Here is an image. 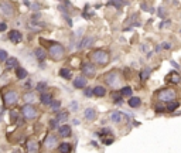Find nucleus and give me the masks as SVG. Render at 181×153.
<instances>
[{
    "label": "nucleus",
    "instance_id": "obj_24",
    "mask_svg": "<svg viewBox=\"0 0 181 153\" xmlns=\"http://www.w3.org/2000/svg\"><path fill=\"white\" fill-rule=\"evenodd\" d=\"M52 101V96L51 94H48V92H41V95H40V102L43 103V105H50Z\"/></svg>",
    "mask_w": 181,
    "mask_h": 153
},
{
    "label": "nucleus",
    "instance_id": "obj_3",
    "mask_svg": "<svg viewBox=\"0 0 181 153\" xmlns=\"http://www.w3.org/2000/svg\"><path fill=\"white\" fill-rule=\"evenodd\" d=\"M48 57L52 61H61L65 57V47L55 41H48Z\"/></svg>",
    "mask_w": 181,
    "mask_h": 153
},
{
    "label": "nucleus",
    "instance_id": "obj_17",
    "mask_svg": "<svg viewBox=\"0 0 181 153\" xmlns=\"http://www.w3.org/2000/svg\"><path fill=\"white\" fill-rule=\"evenodd\" d=\"M167 81H170L171 84H180L181 82V74H178L177 71H171L167 75Z\"/></svg>",
    "mask_w": 181,
    "mask_h": 153
},
{
    "label": "nucleus",
    "instance_id": "obj_2",
    "mask_svg": "<svg viewBox=\"0 0 181 153\" xmlns=\"http://www.w3.org/2000/svg\"><path fill=\"white\" fill-rule=\"evenodd\" d=\"M177 91L174 88H163L159 89L154 94V99L157 102H161V103H167V102L175 101L177 99Z\"/></svg>",
    "mask_w": 181,
    "mask_h": 153
},
{
    "label": "nucleus",
    "instance_id": "obj_46",
    "mask_svg": "<svg viewBox=\"0 0 181 153\" xmlns=\"http://www.w3.org/2000/svg\"><path fill=\"white\" fill-rule=\"evenodd\" d=\"M50 128H51V129H57V128H58V121H57V119H51V121H50Z\"/></svg>",
    "mask_w": 181,
    "mask_h": 153
},
{
    "label": "nucleus",
    "instance_id": "obj_55",
    "mask_svg": "<svg viewBox=\"0 0 181 153\" xmlns=\"http://www.w3.org/2000/svg\"><path fill=\"white\" fill-rule=\"evenodd\" d=\"M90 145H92V146H95V147H98V143L95 142V140H92V142H90Z\"/></svg>",
    "mask_w": 181,
    "mask_h": 153
},
{
    "label": "nucleus",
    "instance_id": "obj_6",
    "mask_svg": "<svg viewBox=\"0 0 181 153\" xmlns=\"http://www.w3.org/2000/svg\"><path fill=\"white\" fill-rule=\"evenodd\" d=\"M21 115L23 118L27 121H34L37 116H38V111L33 106L31 103H26L23 108H21Z\"/></svg>",
    "mask_w": 181,
    "mask_h": 153
},
{
    "label": "nucleus",
    "instance_id": "obj_34",
    "mask_svg": "<svg viewBox=\"0 0 181 153\" xmlns=\"http://www.w3.org/2000/svg\"><path fill=\"white\" fill-rule=\"evenodd\" d=\"M120 91V94H122V96L123 98H129V96H132V92H133V89L130 88V87H122V88L119 89Z\"/></svg>",
    "mask_w": 181,
    "mask_h": 153
},
{
    "label": "nucleus",
    "instance_id": "obj_13",
    "mask_svg": "<svg viewBox=\"0 0 181 153\" xmlns=\"http://www.w3.org/2000/svg\"><path fill=\"white\" fill-rule=\"evenodd\" d=\"M86 84H88L86 76H85V75H79V76H77V78L74 79V88L82 89V88H85V87H86Z\"/></svg>",
    "mask_w": 181,
    "mask_h": 153
},
{
    "label": "nucleus",
    "instance_id": "obj_27",
    "mask_svg": "<svg viewBox=\"0 0 181 153\" xmlns=\"http://www.w3.org/2000/svg\"><path fill=\"white\" fill-rule=\"evenodd\" d=\"M17 65H19V60H17V58H14V57L9 58L7 57V60H6V68L7 70H13V68H16Z\"/></svg>",
    "mask_w": 181,
    "mask_h": 153
},
{
    "label": "nucleus",
    "instance_id": "obj_39",
    "mask_svg": "<svg viewBox=\"0 0 181 153\" xmlns=\"http://www.w3.org/2000/svg\"><path fill=\"white\" fill-rule=\"evenodd\" d=\"M24 101H26V103H31L34 99H35V95L33 94V92H28V94H26L24 95V98H23Z\"/></svg>",
    "mask_w": 181,
    "mask_h": 153
},
{
    "label": "nucleus",
    "instance_id": "obj_20",
    "mask_svg": "<svg viewBox=\"0 0 181 153\" xmlns=\"http://www.w3.org/2000/svg\"><path fill=\"white\" fill-rule=\"evenodd\" d=\"M110 121L113 123H120L123 121V114L120 111H112L110 112Z\"/></svg>",
    "mask_w": 181,
    "mask_h": 153
},
{
    "label": "nucleus",
    "instance_id": "obj_48",
    "mask_svg": "<svg viewBox=\"0 0 181 153\" xmlns=\"http://www.w3.org/2000/svg\"><path fill=\"white\" fill-rule=\"evenodd\" d=\"M6 28H7V24H6V23H0V33H1V31H6Z\"/></svg>",
    "mask_w": 181,
    "mask_h": 153
},
{
    "label": "nucleus",
    "instance_id": "obj_23",
    "mask_svg": "<svg viewBox=\"0 0 181 153\" xmlns=\"http://www.w3.org/2000/svg\"><path fill=\"white\" fill-rule=\"evenodd\" d=\"M92 92H93V95L95 96L102 98V96L106 95V88H105L104 85H96L95 88H92Z\"/></svg>",
    "mask_w": 181,
    "mask_h": 153
},
{
    "label": "nucleus",
    "instance_id": "obj_15",
    "mask_svg": "<svg viewBox=\"0 0 181 153\" xmlns=\"http://www.w3.org/2000/svg\"><path fill=\"white\" fill-rule=\"evenodd\" d=\"M9 40L12 43H14V44H17V43H20L23 40V36H21V33L19 30H12V31L9 33Z\"/></svg>",
    "mask_w": 181,
    "mask_h": 153
},
{
    "label": "nucleus",
    "instance_id": "obj_33",
    "mask_svg": "<svg viewBox=\"0 0 181 153\" xmlns=\"http://www.w3.org/2000/svg\"><path fill=\"white\" fill-rule=\"evenodd\" d=\"M101 140H102V145L109 146V145H112V143L115 142V136H113V135H106V136H102Z\"/></svg>",
    "mask_w": 181,
    "mask_h": 153
},
{
    "label": "nucleus",
    "instance_id": "obj_50",
    "mask_svg": "<svg viewBox=\"0 0 181 153\" xmlns=\"http://www.w3.org/2000/svg\"><path fill=\"white\" fill-rule=\"evenodd\" d=\"M142 9L144 10V12H150V9H149V6L146 4V3H142Z\"/></svg>",
    "mask_w": 181,
    "mask_h": 153
},
{
    "label": "nucleus",
    "instance_id": "obj_30",
    "mask_svg": "<svg viewBox=\"0 0 181 153\" xmlns=\"http://www.w3.org/2000/svg\"><path fill=\"white\" fill-rule=\"evenodd\" d=\"M27 75H28V74H27V71L24 70L23 67H19V65L16 67V76H17L19 79H24V78H27Z\"/></svg>",
    "mask_w": 181,
    "mask_h": 153
},
{
    "label": "nucleus",
    "instance_id": "obj_11",
    "mask_svg": "<svg viewBox=\"0 0 181 153\" xmlns=\"http://www.w3.org/2000/svg\"><path fill=\"white\" fill-rule=\"evenodd\" d=\"M126 24L129 26V27H140L142 26V23L139 21V14H136V13H133L132 16H129L127 17V20H126Z\"/></svg>",
    "mask_w": 181,
    "mask_h": 153
},
{
    "label": "nucleus",
    "instance_id": "obj_45",
    "mask_svg": "<svg viewBox=\"0 0 181 153\" xmlns=\"http://www.w3.org/2000/svg\"><path fill=\"white\" fill-rule=\"evenodd\" d=\"M157 14H159V17L164 19V17H166V10H164V7H159V10H157Z\"/></svg>",
    "mask_w": 181,
    "mask_h": 153
},
{
    "label": "nucleus",
    "instance_id": "obj_41",
    "mask_svg": "<svg viewBox=\"0 0 181 153\" xmlns=\"http://www.w3.org/2000/svg\"><path fill=\"white\" fill-rule=\"evenodd\" d=\"M68 106H70V109H71V111H74V112H77L78 109H79V103H78L77 101H71V102H70V105H68Z\"/></svg>",
    "mask_w": 181,
    "mask_h": 153
},
{
    "label": "nucleus",
    "instance_id": "obj_21",
    "mask_svg": "<svg viewBox=\"0 0 181 153\" xmlns=\"http://www.w3.org/2000/svg\"><path fill=\"white\" fill-rule=\"evenodd\" d=\"M34 57L37 58L40 63H43V61L45 60V57H47V52H45V50L43 48V47H38V48L34 50Z\"/></svg>",
    "mask_w": 181,
    "mask_h": 153
},
{
    "label": "nucleus",
    "instance_id": "obj_14",
    "mask_svg": "<svg viewBox=\"0 0 181 153\" xmlns=\"http://www.w3.org/2000/svg\"><path fill=\"white\" fill-rule=\"evenodd\" d=\"M58 135L61 138H70L72 135V129L70 125H61L58 126Z\"/></svg>",
    "mask_w": 181,
    "mask_h": 153
},
{
    "label": "nucleus",
    "instance_id": "obj_5",
    "mask_svg": "<svg viewBox=\"0 0 181 153\" xmlns=\"http://www.w3.org/2000/svg\"><path fill=\"white\" fill-rule=\"evenodd\" d=\"M19 102V92L14 89H7L3 92V103L6 108H13Z\"/></svg>",
    "mask_w": 181,
    "mask_h": 153
},
{
    "label": "nucleus",
    "instance_id": "obj_8",
    "mask_svg": "<svg viewBox=\"0 0 181 153\" xmlns=\"http://www.w3.org/2000/svg\"><path fill=\"white\" fill-rule=\"evenodd\" d=\"M81 71H82V75H85L86 78L88 76H95V74H96V65L93 63H90V61H88V63H84L82 65H81Z\"/></svg>",
    "mask_w": 181,
    "mask_h": 153
},
{
    "label": "nucleus",
    "instance_id": "obj_37",
    "mask_svg": "<svg viewBox=\"0 0 181 153\" xmlns=\"http://www.w3.org/2000/svg\"><path fill=\"white\" fill-rule=\"evenodd\" d=\"M154 111L157 112V114H164V112H167V111H166V105H163L161 102L156 103V105H154Z\"/></svg>",
    "mask_w": 181,
    "mask_h": 153
},
{
    "label": "nucleus",
    "instance_id": "obj_53",
    "mask_svg": "<svg viewBox=\"0 0 181 153\" xmlns=\"http://www.w3.org/2000/svg\"><path fill=\"white\" fill-rule=\"evenodd\" d=\"M153 54H154L153 51H150V52H147V54H146V58H147V60H149V58H151V57H153Z\"/></svg>",
    "mask_w": 181,
    "mask_h": 153
},
{
    "label": "nucleus",
    "instance_id": "obj_51",
    "mask_svg": "<svg viewBox=\"0 0 181 153\" xmlns=\"http://www.w3.org/2000/svg\"><path fill=\"white\" fill-rule=\"evenodd\" d=\"M24 87H26V89H31V81L28 79V81L26 82V85H24Z\"/></svg>",
    "mask_w": 181,
    "mask_h": 153
},
{
    "label": "nucleus",
    "instance_id": "obj_42",
    "mask_svg": "<svg viewBox=\"0 0 181 153\" xmlns=\"http://www.w3.org/2000/svg\"><path fill=\"white\" fill-rule=\"evenodd\" d=\"M161 48L163 50H171V48H173V44H171V43H168V41H163Z\"/></svg>",
    "mask_w": 181,
    "mask_h": 153
},
{
    "label": "nucleus",
    "instance_id": "obj_10",
    "mask_svg": "<svg viewBox=\"0 0 181 153\" xmlns=\"http://www.w3.org/2000/svg\"><path fill=\"white\" fill-rule=\"evenodd\" d=\"M26 149L28 150V152H38L40 150V142L37 139H34V138L28 139L27 140V143H26Z\"/></svg>",
    "mask_w": 181,
    "mask_h": 153
},
{
    "label": "nucleus",
    "instance_id": "obj_52",
    "mask_svg": "<svg viewBox=\"0 0 181 153\" xmlns=\"http://www.w3.org/2000/svg\"><path fill=\"white\" fill-rule=\"evenodd\" d=\"M33 10H40V6H38V3H34V4H33Z\"/></svg>",
    "mask_w": 181,
    "mask_h": 153
},
{
    "label": "nucleus",
    "instance_id": "obj_47",
    "mask_svg": "<svg viewBox=\"0 0 181 153\" xmlns=\"http://www.w3.org/2000/svg\"><path fill=\"white\" fill-rule=\"evenodd\" d=\"M167 24H171V20H164V21H161V23L159 24V27H160V28H163L164 26H167Z\"/></svg>",
    "mask_w": 181,
    "mask_h": 153
},
{
    "label": "nucleus",
    "instance_id": "obj_9",
    "mask_svg": "<svg viewBox=\"0 0 181 153\" xmlns=\"http://www.w3.org/2000/svg\"><path fill=\"white\" fill-rule=\"evenodd\" d=\"M0 12L3 13L6 17H12V16H14L16 9H14V4L12 1L6 0V1H1V3H0Z\"/></svg>",
    "mask_w": 181,
    "mask_h": 153
},
{
    "label": "nucleus",
    "instance_id": "obj_54",
    "mask_svg": "<svg viewBox=\"0 0 181 153\" xmlns=\"http://www.w3.org/2000/svg\"><path fill=\"white\" fill-rule=\"evenodd\" d=\"M79 123H81L79 119H74V125H79Z\"/></svg>",
    "mask_w": 181,
    "mask_h": 153
},
{
    "label": "nucleus",
    "instance_id": "obj_57",
    "mask_svg": "<svg viewBox=\"0 0 181 153\" xmlns=\"http://www.w3.org/2000/svg\"><path fill=\"white\" fill-rule=\"evenodd\" d=\"M59 1H64V0H59Z\"/></svg>",
    "mask_w": 181,
    "mask_h": 153
},
{
    "label": "nucleus",
    "instance_id": "obj_36",
    "mask_svg": "<svg viewBox=\"0 0 181 153\" xmlns=\"http://www.w3.org/2000/svg\"><path fill=\"white\" fill-rule=\"evenodd\" d=\"M95 135L99 136V138H102V136H106V135H112V130H110L109 128H102L99 132H95Z\"/></svg>",
    "mask_w": 181,
    "mask_h": 153
},
{
    "label": "nucleus",
    "instance_id": "obj_40",
    "mask_svg": "<svg viewBox=\"0 0 181 153\" xmlns=\"http://www.w3.org/2000/svg\"><path fill=\"white\" fill-rule=\"evenodd\" d=\"M35 89H37L38 92H44L45 89H47V82H44V81L38 82L37 84V87H35Z\"/></svg>",
    "mask_w": 181,
    "mask_h": 153
},
{
    "label": "nucleus",
    "instance_id": "obj_35",
    "mask_svg": "<svg viewBox=\"0 0 181 153\" xmlns=\"http://www.w3.org/2000/svg\"><path fill=\"white\" fill-rule=\"evenodd\" d=\"M93 14H95V12H93V10H90L89 6L86 4V6H85V9H84V12H82V16H84L86 20H89L90 17L93 16Z\"/></svg>",
    "mask_w": 181,
    "mask_h": 153
},
{
    "label": "nucleus",
    "instance_id": "obj_29",
    "mask_svg": "<svg viewBox=\"0 0 181 153\" xmlns=\"http://www.w3.org/2000/svg\"><path fill=\"white\" fill-rule=\"evenodd\" d=\"M178 106H180V102L177 101V99H175V101H171V102H167V103H166V111H167V112H174Z\"/></svg>",
    "mask_w": 181,
    "mask_h": 153
},
{
    "label": "nucleus",
    "instance_id": "obj_12",
    "mask_svg": "<svg viewBox=\"0 0 181 153\" xmlns=\"http://www.w3.org/2000/svg\"><path fill=\"white\" fill-rule=\"evenodd\" d=\"M93 40H95V38L90 37V36H85V37L81 40V41H78V45H77V47L79 48V50H82V48H86V47H89V45L93 44Z\"/></svg>",
    "mask_w": 181,
    "mask_h": 153
},
{
    "label": "nucleus",
    "instance_id": "obj_28",
    "mask_svg": "<svg viewBox=\"0 0 181 153\" xmlns=\"http://www.w3.org/2000/svg\"><path fill=\"white\" fill-rule=\"evenodd\" d=\"M57 150H58V152H62V153H68V152H71L72 150V146L70 145V143H67V142H64V143H58Z\"/></svg>",
    "mask_w": 181,
    "mask_h": 153
},
{
    "label": "nucleus",
    "instance_id": "obj_31",
    "mask_svg": "<svg viewBox=\"0 0 181 153\" xmlns=\"http://www.w3.org/2000/svg\"><path fill=\"white\" fill-rule=\"evenodd\" d=\"M68 116H70L68 111H64V112L57 111V116H55V119H57L58 122H65V121H68Z\"/></svg>",
    "mask_w": 181,
    "mask_h": 153
},
{
    "label": "nucleus",
    "instance_id": "obj_7",
    "mask_svg": "<svg viewBox=\"0 0 181 153\" xmlns=\"http://www.w3.org/2000/svg\"><path fill=\"white\" fill-rule=\"evenodd\" d=\"M43 145H44L45 150H52V149H55V147L58 146V138L54 133H48L45 136Z\"/></svg>",
    "mask_w": 181,
    "mask_h": 153
},
{
    "label": "nucleus",
    "instance_id": "obj_1",
    "mask_svg": "<svg viewBox=\"0 0 181 153\" xmlns=\"http://www.w3.org/2000/svg\"><path fill=\"white\" fill-rule=\"evenodd\" d=\"M89 61L90 63H93L95 65H98V67H105V65H108L110 61V55L108 51L105 50H95L92 51L89 54Z\"/></svg>",
    "mask_w": 181,
    "mask_h": 153
},
{
    "label": "nucleus",
    "instance_id": "obj_19",
    "mask_svg": "<svg viewBox=\"0 0 181 153\" xmlns=\"http://www.w3.org/2000/svg\"><path fill=\"white\" fill-rule=\"evenodd\" d=\"M10 121L13 123H16V125H23L24 123V118H21L17 111H12L10 112Z\"/></svg>",
    "mask_w": 181,
    "mask_h": 153
},
{
    "label": "nucleus",
    "instance_id": "obj_38",
    "mask_svg": "<svg viewBox=\"0 0 181 153\" xmlns=\"http://www.w3.org/2000/svg\"><path fill=\"white\" fill-rule=\"evenodd\" d=\"M50 106H51L52 112H57V111H59V106H61V102H59V101H54V99H52L51 103H50Z\"/></svg>",
    "mask_w": 181,
    "mask_h": 153
},
{
    "label": "nucleus",
    "instance_id": "obj_32",
    "mask_svg": "<svg viewBox=\"0 0 181 153\" xmlns=\"http://www.w3.org/2000/svg\"><path fill=\"white\" fill-rule=\"evenodd\" d=\"M59 76L64 79H71L72 78V71L70 68H61L59 70Z\"/></svg>",
    "mask_w": 181,
    "mask_h": 153
},
{
    "label": "nucleus",
    "instance_id": "obj_56",
    "mask_svg": "<svg viewBox=\"0 0 181 153\" xmlns=\"http://www.w3.org/2000/svg\"><path fill=\"white\" fill-rule=\"evenodd\" d=\"M133 125H135V126H140V122H137V121H133Z\"/></svg>",
    "mask_w": 181,
    "mask_h": 153
},
{
    "label": "nucleus",
    "instance_id": "obj_4",
    "mask_svg": "<svg viewBox=\"0 0 181 153\" xmlns=\"http://www.w3.org/2000/svg\"><path fill=\"white\" fill-rule=\"evenodd\" d=\"M104 81L106 85H109L110 88H117L120 82H122V75H120V72L116 70H112L109 72H106L104 75Z\"/></svg>",
    "mask_w": 181,
    "mask_h": 153
},
{
    "label": "nucleus",
    "instance_id": "obj_43",
    "mask_svg": "<svg viewBox=\"0 0 181 153\" xmlns=\"http://www.w3.org/2000/svg\"><path fill=\"white\" fill-rule=\"evenodd\" d=\"M7 57H9L7 51L6 50H0V61H6Z\"/></svg>",
    "mask_w": 181,
    "mask_h": 153
},
{
    "label": "nucleus",
    "instance_id": "obj_25",
    "mask_svg": "<svg viewBox=\"0 0 181 153\" xmlns=\"http://www.w3.org/2000/svg\"><path fill=\"white\" fill-rule=\"evenodd\" d=\"M130 99L127 101V103H129V106L130 108H139L140 105H142V99L139 98V96H129Z\"/></svg>",
    "mask_w": 181,
    "mask_h": 153
},
{
    "label": "nucleus",
    "instance_id": "obj_49",
    "mask_svg": "<svg viewBox=\"0 0 181 153\" xmlns=\"http://www.w3.org/2000/svg\"><path fill=\"white\" fill-rule=\"evenodd\" d=\"M170 64H171V65H173V67H174L175 70H178V68H180V65H178V64L175 63V61H173V60H171V61H170Z\"/></svg>",
    "mask_w": 181,
    "mask_h": 153
},
{
    "label": "nucleus",
    "instance_id": "obj_18",
    "mask_svg": "<svg viewBox=\"0 0 181 153\" xmlns=\"http://www.w3.org/2000/svg\"><path fill=\"white\" fill-rule=\"evenodd\" d=\"M110 98H112V101L115 102L116 105H122L123 103V96H122V94H120V91H117V89H113V91H112Z\"/></svg>",
    "mask_w": 181,
    "mask_h": 153
},
{
    "label": "nucleus",
    "instance_id": "obj_26",
    "mask_svg": "<svg viewBox=\"0 0 181 153\" xmlns=\"http://www.w3.org/2000/svg\"><path fill=\"white\" fill-rule=\"evenodd\" d=\"M129 0H109L108 1V6H113L116 9H122L125 4H127Z\"/></svg>",
    "mask_w": 181,
    "mask_h": 153
},
{
    "label": "nucleus",
    "instance_id": "obj_22",
    "mask_svg": "<svg viewBox=\"0 0 181 153\" xmlns=\"http://www.w3.org/2000/svg\"><path fill=\"white\" fill-rule=\"evenodd\" d=\"M151 71H153V68H150V67H144V68L140 71L139 76H140V81H142V82H144V81H147V79H149Z\"/></svg>",
    "mask_w": 181,
    "mask_h": 153
},
{
    "label": "nucleus",
    "instance_id": "obj_16",
    "mask_svg": "<svg viewBox=\"0 0 181 153\" xmlns=\"http://www.w3.org/2000/svg\"><path fill=\"white\" fill-rule=\"evenodd\" d=\"M84 116H85V119H86V121L93 122L95 119H96L98 114H96V111H95L93 108H86L85 109V112H84Z\"/></svg>",
    "mask_w": 181,
    "mask_h": 153
},
{
    "label": "nucleus",
    "instance_id": "obj_44",
    "mask_svg": "<svg viewBox=\"0 0 181 153\" xmlns=\"http://www.w3.org/2000/svg\"><path fill=\"white\" fill-rule=\"evenodd\" d=\"M82 89H84V95L86 96V98H90V96L93 95V92H92L90 88H86V87H85V88H82Z\"/></svg>",
    "mask_w": 181,
    "mask_h": 153
}]
</instances>
